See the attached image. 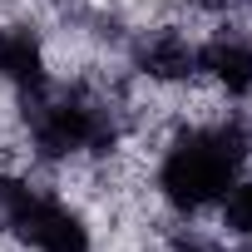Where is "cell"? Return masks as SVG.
Masks as SVG:
<instances>
[{
	"instance_id": "6da1fadb",
	"label": "cell",
	"mask_w": 252,
	"mask_h": 252,
	"mask_svg": "<svg viewBox=\"0 0 252 252\" xmlns=\"http://www.w3.org/2000/svg\"><path fill=\"white\" fill-rule=\"evenodd\" d=\"M247 158V134L237 124H213V129H188L168 149L158 168V188L178 213H198L237 183V168Z\"/></svg>"
},
{
	"instance_id": "8992f818",
	"label": "cell",
	"mask_w": 252,
	"mask_h": 252,
	"mask_svg": "<svg viewBox=\"0 0 252 252\" xmlns=\"http://www.w3.org/2000/svg\"><path fill=\"white\" fill-rule=\"evenodd\" d=\"M227 227L242 232V237H252V178L242 188H232V198H227Z\"/></svg>"
},
{
	"instance_id": "277c9868",
	"label": "cell",
	"mask_w": 252,
	"mask_h": 252,
	"mask_svg": "<svg viewBox=\"0 0 252 252\" xmlns=\"http://www.w3.org/2000/svg\"><path fill=\"white\" fill-rule=\"evenodd\" d=\"M198 69H213V74L227 84V94H247V89H252V40L222 35V40L203 45V50H198Z\"/></svg>"
},
{
	"instance_id": "5b68a950",
	"label": "cell",
	"mask_w": 252,
	"mask_h": 252,
	"mask_svg": "<svg viewBox=\"0 0 252 252\" xmlns=\"http://www.w3.org/2000/svg\"><path fill=\"white\" fill-rule=\"evenodd\" d=\"M139 69H144V74H158V79H183V74L198 69V50H193L183 35L163 30V35H149V40L139 45Z\"/></svg>"
},
{
	"instance_id": "52a82bcc",
	"label": "cell",
	"mask_w": 252,
	"mask_h": 252,
	"mask_svg": "<svg viewBox=\"0 0 252 252\" xmlns=\"http://www.w3.org/2000/svg\"><path fill=\"white\" fill-rule=\"evenodd\" d=\"M247 252H252V247H247Z\"/></svg>"
},
{
	"instance_id": "7a4b0ae2",
	"label": "cell",
	"mask_w": 252,
	"mask_h": 252,
	"mask_svg": "<svg viewBox=\"0 0 252 252\" xmlns=\"http://www.w3.org/2000/svg\"><path fill=\"white\" fill-rule=\"evenodd\" d=\"M25 119H30V139L45 158H69L79 149H104L114 139L109 109L79 89H69V94L50 89V84L25 89Z\"/></svg>"
},
{
	"instance_id": "3957f363",
	"label": "cell",
	"mask_w": 252,
	"mask_h": 252,
	"mask_svg": "<svg viewBox=\"0 0 252 252\" xmlns=\"http://www.w3.org/2000/svg\"><path fill=\"white\" fill-rule=\"evenodd\" d=\"M5 227H10L15 237H25L35 252H89L84 222H79L64 203H55L50 193H35V188H25V183H20L10 213H5Z\"/></svg>"
}]
</instances>
